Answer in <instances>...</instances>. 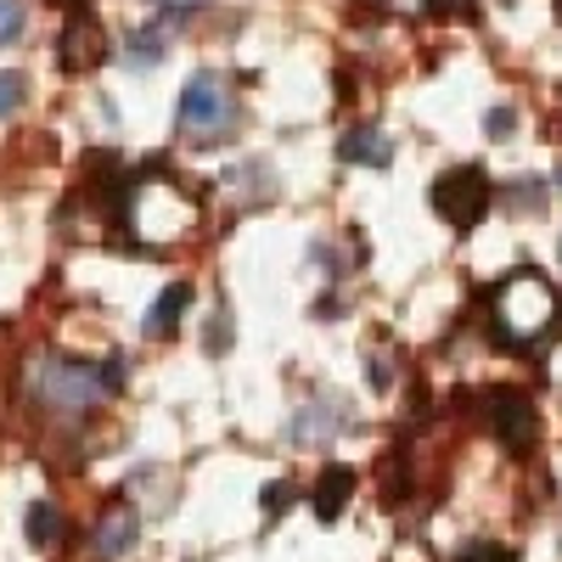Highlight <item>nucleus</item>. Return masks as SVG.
Returning <instances> with one entry per match:
<instances>
[{
	"label": "nucleus",
	"mask_w": 562,
	"mask_h": 562,
	"mask_svg": "<svg viewBox=\"0 0 562 562\" xmlns=\"http://www.w3.org/2000/svg\"><path fill=\"white\" fill-rule=\"evenodd\" d=\"M366 383L378 389V394H389L394 389V360L389 355H366Z\"/></svg>",
	"instance_id": "16"
},
{
	"label": "nucleus",
	"mask_w": 562,
	"mask_h": 562,
	"mask_svg": "<svg viewBox=\"0 0 562 562\" xmlns=\"http://www.w3.org/2000/svg\"><path fill=\"white\" fill-rule=\"evenodd\" d=\"M434 214L450 225V231H473L484 214H490V203H495V186H490V175L479 169V164H461V169H445L439 180H434Z\"/></svg>",
	"instance_id": "3"
},
{
	"label": "nucleus",
	"mask_w": 562,
	"mask_h": 562,
	"mask_svg": "<svg viewBox=\"0 0 562 562\" xmlns=\"http://www.w3.org/2000/svg\"><path fill=\"white\" fill-rule=\"evenodd\" d=\"M225 344H231V315H225V310H220V315H214V338H209V349H214V355H220V349H225Z\"/></svg>",
	"instance_id": "22"
},
{
	"label": "nucleus",
	"mask_w": 562,
	"mask_h": 562,
	"mask_svg": "<svg viewBox=\"0 0 562 562\" xmlns=\"http://www.w3.org/2000/svg\"><path fill=\"white\" fill-rule=\"evenodd\" d=\"M484 416H490V428L506 450H529L540 439V416H535V400L524 389H490L484 394Z\"/></svg>",
	"instance_id": "6"
},
{
	"label": "nucleus",
	"mask_w": 562,
	"mask_h": 562,
	"mask_svg": "<svg viewBox=\"0 0 562 562\" xmlns=\"http://www.w3.org/2000/svg\"><path fill=\"white\" fill-rule=\"evenodd\" d=\"M108 57H113L108 29L90 18L85 7L68 12V29H63V40H57V68H63V74H97Z\"/></svg>",
	"instance_id": "5"
},
{
	"label": "nucleus",
	"mask_w": 562,
	"mask_h": 562,
	"mask_svg": "<svg viewBox=\"0 0 562 562\" xmlns=\"http://www.w3.org/2000/svg\"><path fill=\"white\" fill-rule=\"evenodd\" d=\"M124 378H130V371H124V355H108V360L97 366V383H102V394H119V389H124Z\"/></svg>",
	"instance_id": "17"
},
{
	"label": "nucleus",
	"mask_w": 562,
	"mask_h": 562,
	"mask_svg": "<svg viewBox=\"0 0 562 562\" xmlns=\"http://www.w3.org/2000/svg\"><path fill=\"white\" fill-rule=\"evenodd\" d=\"M338 164H360V169H389L394 164V140L378 124H355L349 135H338Z\"/></svg>",
	"instance_id": "8"
},
{
	"label": "nucleus",
	"mask_w": 562,
	"mask_h": 562,
	"mask_svg": "<svg viewBox=\"0 0 562 562\" xmlns=\"http://www.w3.org/2000/svg\"><path fill=\"white\" fill-rule=\"evenodd\" d=\"M23 74H12V68H0V119H12L18 108H23Z\"/></svg>",
	"instance_id": "15"
},
{
	"label": "nucleus",
	"mask_w": 562,
	"mask_h": 562,
	"mask_svg": "<svg viewBox=\"0 0 562 562\" xmlns=\"http://www.w3.org/2000/svg\"><path fill=\"white\" fill-rule=\"evenodd\" d=\"M186 310H192V288H186V281H169V288L153 299L147 321H140V333H147V338H175V326H180Z\"/></svg>",
	"instance_id": "11"
},
{
	"label": "nucleus",
	"mask_w": 562,
	"mask_h": 562,
	"mask_svg": "<svg viewBox=\"0 0 562 562\" xmlns=\"http://www.w3.org/2000/svg\"><path fill=\"white\" fill-rule=\"evenodd\" d=\"M29 29V12H23V0H0V45H18Z\"/></svg>",
	"instance_id": "14"
},
{
	"label": "nucleus",
	"mask_w": 562,
	"mask_h": 562,
	"mask_svg": "<svg viewBox=\"0 0 562 562\" xmlns=\"http://www.w3.org/2000/svg\"><path fill=\"white\" fill-rule=\"evenodd\" d=\"M57 529H63L57 506H52V501H34V506H29V540H34V546H52Z\"/></svg>",
	"instance_id": "13"
},
{
	"label": "nucleus",
	"mask_w": 562,
	"mask_h": 562,
	"mask_svg": "<svg viewBox=\"0 0 562 562\" xmlns=\"http://www.w3.org/2000/svg\"><path fill=\"white\" fill-rule=\"evenodd\" d=\"M349 495H355V467H338V461H333V467L315 479V495H310L315 518H321V524H338L344 506H349Z\"/></svg>",
	"instance_id": "10"
},
{
	"label": "nucleus",
	"mask_w": 562,
	"mask_h": 562,
	"mask_svg": "<svg viewBox=\"0 0 562 562\" xmlns=\"http://www.w3.org/2000/svg\"><path fill=\"white\" fill-rule=\"evenodd\" d=\"M557 180H562V175H557Z\"/></svg>",
	"instance_id": "25"
},
{
	"label": "nucleus",
	"mask_w": 562,
	"mask_h": 562,
	"mask_svg": "<svg viewBox=\"0 0 562 562\" xmlns=\"http://www.w3.org/2000/svg\"><path fill=\"white\" fill-rule=\"evenodd\" d=\"M293 495H299L293 484H270V490H265V512H281V506H288Z\"/></svg>",
	"instance_id": "21"
},
{
	"label": "nucleus",
	"mask_w": 562,
	"mask_h": 562,
	"mask_svg": "<svg viewBox=\"0 0 562 562\" xmlns=\"http://www.w3.org/2000/svg\"><path fill=\"white\" fill-rule=\"evenodd\" d=\"M484 130H490L495 140H506L512 130H518V113H512V108H490V119H484Z\"/></svg>",
	"instance_id": "19"
},
{
	"label": "nucleus",
	"mask_w": 562,
	"mask_h": 562,
	"mask_svg": "<svg viewBox=\"0 0 562 562\" xmlns=\"http://www.w3.org/2000/svg\"><path fill=\"white\" fill-rule=\"evenodd\" d=\"M456 562H518V557H506L501 546H490V540H484V546H467Z\"/></svg>",
	"instance_id": "20"
},
{
	"label": "nucleus",
	"mask_w": 562,
	"mask_h": 562,
	"mask_svg": "<svg viewBox=\"0 0 562 562\" xmlns=\"http://www.w3.org/2000/svg\"><path fill=\"white\" fill-rule=\"evenodd\" d=\"M45 7H63V12H79V7H85V0H45Z\"/></svg>",
	"instance_id": "23"
},
{
	"label": "nucleus",
	"mask_w": 562,
	"mask_h": 562,
	"mask_svg": "<svg viewBox=\"0 0 562 562\" xmlns=\"http://www.w3.org/2000/svg\"><path fill=\"white\" fill-rule=\"evenodd\" d=\"M428 18H479V0H422Z\"/></svg>",
	"instance_id": "18"
},
{
	"label": "nucleus",
	"mask_w": 562,
	"mask_h": 562,
	"mask_svg": "<svg viewBox=\"0 0 562 562\" xmlns=\"http://www.w3.org/2000/svg\"><path fill=\"white\" fill-rule=\"evenodd\" d=\"M135 540H140V518H135L130 501H119L108 518L97 524V557H102V562H124V557L135 551Z\"/></svg>",
	"instance_id": "9"
},
{
	"label": "nucleus",
	"mask_w": 562,
	"mask_h": 562,
	"mask_svg": "<svg viewBox=\"0 0 562 562\" xmlns=\"http://www.w3.org/2000/svg\"><path fill=\"white\" fill-rule=\"evenodd\" d=\"M164 52H169V34H164V23H140V29L124 40V63H135V68H153V63H164Z\"/></svg>",
	"instance_id": "12"
},
{
	"label": "nucleus",
	"mask_w": 562,
	"mask_h": 562,
	"mask_svg": "<svg viewBox=\"0 0 562 562\" xmlns=\"http://www.w3.org/2000/svg\"><path fill=\"white\" fill-rule=\"evenodd\" d=\"M34 400L45 411H57V416H85L90 405L102 400V383H97V371H90V366L45 355L34 366Z\"/></svg>",
	"instance_id": "4"
},
{
	"label": "nucleus",
	"mask_w": 562,
	"mask_h": 562,
	"mask_svg": "<svg viewBox=\"0 0 562 562\" xmlns=\"http://www.w3.org/2000/svg\"><path fill=\"white\" fill-rule=\"evenodd\" d=\"M562 326V299L546 276L512 270L506 281L490 288V333L506 349H535Z\"/></svg>",
	"instance_id": "1"
},
{
	"label": "nucleus",
	"mask_w": 562,
	"mask_h": 562,
	"mask_svg": "<svg viewBox=\"0 0 562 562\" xmlns=\"http://www.w3.org/2000/svg\"><path fill=\"white\" fill-rule=\"evenodd\" d=\"M175 124L192 147H220V140H231V130H237V90L225 85V74L203 68V74L186 79Z\"/></svg>",
	"instance_id": "2"
},
{
	"label": "nucleus",
	"mask_w": 562,
	"mask_h": 562,
	"mask_svg": "<svg viewBox=\"0 0 562 562\" xmlns=\"http://www.w3.org/2000/svg\"><path fill=\"white\" fill-rule=\"evenodd\" d=\"M333 434H355V416L344 411V400H315L288 422L293 445H315V439H333Z\"/></svg>",
	"instance_id": "7"
},
{
	"label": "nucleus",
	"mask_w": 562,
	"mask_h": 562,
	"mask_svg": "<svg viewBox=\"0 0 562 562\" xmlns=\"http://www.w3.org/2000/svg\"><path fill=\"white\" fill-rule=\"evenodd\" d=\"M557 23H562V0H557Z\"/></svg>",
	"instance_id": "24"
}]
</instances>
